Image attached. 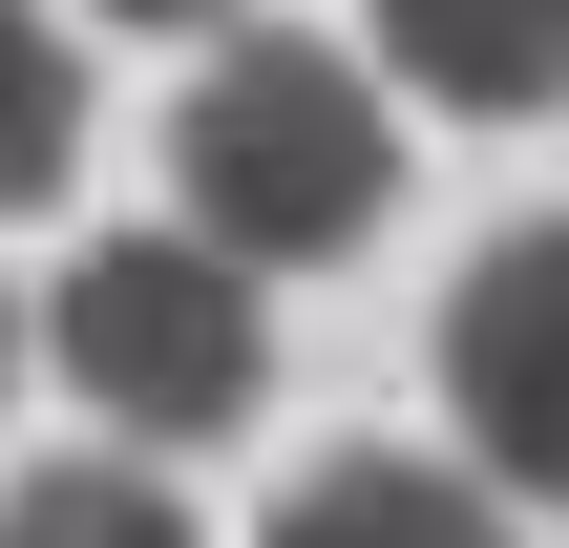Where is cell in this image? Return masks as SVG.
Here are the masks:
<instances>
[{"mask_svg":"<svg viewBox=\"0 0 569 548\" xmlns=\"http://www.w3.org/2000/svg\"><path fill=\"white\" fill-rule=\"evenodd\" d=\"M443 401H465V444H486L528 507H569V211H528V232L465 253V296H443Z\"/></svg>","mask_w":569,"mask_h":548,"instance_id":"3957f363","label":"cell"},{"mask_svg":"<svg viewBox=\"0 0 569 548\" xmlns=\"http://www.w3.org/2000/svg\"><path fill=\"white\" fill-rule=\"evenodd\" d=\"M0 359H21V317H0Z\"/></svg>","mask_w":569,"mask_h":548,"instance_id":"9c48e42d","label":"cell"},{"mask_svg":"<svg viewBox=\"0 0 569 548\" xmlns=\"http://www.w3.org/2000/svg\"><path fill=\"white\" fill-rule=\"evenodd\" d=\"M63 169H84V63H63V21L0 0V211H42Z\"/></svg>","mask_w":569,"mask_h":548,"instance_id":"8992f818","label":"cell"},{"mask_svg":"<svg viewBox=\"0 0 569 548\" xmlns=\"http://www.w3.org/2000/svg\"><path fill=\"white\" fill-rule=\"evenodd\" d=\"M42 359H63L127 444H232V422H253V380H274L253 275H232L211 232H106V253L42 296Z\"/></svg>","mask_w":569,"mask_h":548,"instance_id":"7a4b0ae2","label":"cell"},{"mask_svg":"<svg viewBox=\"0 0 569 548\" xmlns=\"http://www.w3.org/2000/svg\"><path fill=\"white\" fill-rule=\"evenodd\" d=\"M380 63L465 127H549L569 106V0H380Z\"/></svg>","mask_w":569,"mask_h":548,"instance_id":"277c9868","label":"cell"},{"mask_svg":"<svg viewBox=\"0 0 569 548\" xmlns=\"http://www.w3.org/2000/svg\"><path fill=\"white\" fill-rule=\"evenodd\" d=\"M127 21H211V0H127Z\"/></svg>","mask_w":569,"mask_h":548,"instance_id":"ba28073f","label":"cell"},{"mask_svg":"<svg viewBox=\"0 0 569 548\" xmlns=\"http://www.w3.org/2000/svg\"><path fill=\"white\" fill-rule=\"evenodd\" d=\"M169 169H190V211H169V232H211L232 275H317V253H359V232H380L401 127H380V84H359L338 42L232 21V42L190 63V106H169Z\"/></svg>","mask_w":569,"mask_h":548,"instance_id":"6da1fadb","label":"cell"},{"mask_svg":"<svg viewBox=\"0 0 569 548\" xmlns=\"http://www.w3.org/2000/svg\"><path fill=\"white\" fill-rule=\"evenodd\" d=\"M274 548H507V528H486L443 465H401V444H338V465L274 507Z\"/></svg>","mask_w":569,"mask_h":548,"instance_id":"5b68a950","label":"cell"},{"mask_svg":"<svg viewBox=\"0 0 569 548\" xmlns=\"http://www.w3.org/2000/svg\"><path fill=\"white\" fill-rule=\"evenodd\" d=\"M0 548H190V507H169L148 465H21Z\"/></svg>","mask_w":569,"mask_h":548,"instance_id":"52a82bcc","label":"cell"}]
</instances>
